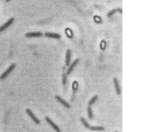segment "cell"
Returning a JSON list of instances; mask_svg holds the SVG:
<instances>
[{
	"label": "cell",
	"instance_id": "6da1fadb",
	"mask_svg": "<svg viewBox=\"0 0 148 132\" xmlns=\"http://www.w3.org/2000/svg\"><path fill=\"white\" fill-rule=\"evenodd\" d=\"M15 66H16L15 64H11L9 67H8V69H7V70L5 71L4 72V73H3L1 76H0V79L3 80V79H5V78H7L10 73L14 70V69L15 68Z\"/></svg>",
	"mask_w": 148,
	"mask_h": 132
},
{
	"label": "cell",
	"instance_id": "7a4b0ae2",
	"mask_svg": "<svg viewBox=\"0 0 148 132\" xmlns=\"http://www.w3.org/2000/svg\"><path fill=\"white\" fill-rule=\"evenodd\" d=\"M45 119H46V121L48 123V124L50 125V126H51L52 127V128L53 129H54L55 131H57V132H61V129H60V128L59 127V126L57 125V124H55L51 120L50 118H49V117H48V116H46V118H45Z\"/></svg>",
	"mask_w": 148,
	"mask_h": 132
},
{
	"label": "cell",
	"instance_id": "3957f363",
	"mask_svg": "<svg viewBox=\"0 0 148 132\" xmlns=\"http://www.w3.org/2000/svg\"><path fill=\"white\" fill-rule=\"evenodd\" d=\"M26 113H27V114L29 116H30V118H31V119H32V120H33L34 122L36 123V124H40V119H39L38 118H37V117L35 116V115L34 114L33 112H32L31 111V110H30V109L27 108V109L26 110Z\"/></svg>",
	"mask_w": 148,
	"mask_h": 132
},
{
	"label": "cell",
	"instance_id": "277c9868",
	"mask_svg": "<svg viewBox=\"0 0 148 132\" xmlns=\"http://www.w3.org/2000/svg\"><path fill=\"white\" fill-rule=\"evenodd\" d=\"M14 19L13 17L11 18V19H10L7 22H5V24L3 25L2 27H0V32H3V31H4L5 30H6L7 28H9L11 25L13 24V22H14Z\"/></svg>",
	"mask_w": 148,
	"mask_h": 132
},
{
	"label": "cell",
	"instance_id": "5b68a950",
	"mask_svg": "<svg viewBox=\"0 0 148 132\" xmlns=\"http://www.w3.org/2000/svg\"><path fill=\"white\" fill-rule=\"evenodd\" d=\"M78 87V82L77 81H74L73 84H72V99L71 101H73L75 100V98L76 97V93H77V89Z\"/></svg>",
	"mask_w": 148,
	"mask_h": 132
},
{
	"label": "cell",
	"instance_id": "8992f818",
	"mask_svg": "<svg viewBox=\"0 0 148 132\" xmlns=\"http://www.w3.org/2000/svg\"><path fill=\"white\" fill-rule=\"evenodd\" d=\"M55 99L57 100L58 102H60L61 104H63V105L65 107V108H70V104H69L68 103L67 101H65V100H64V99H63L61 97H59V96H56Z\"/></svg>",
	"mask_w": 148,
	"mask_h": 132
},
{
	"label": "cell",
	"instance_id": "52a82bcc",
	"mask_svg": "<svg viewBox=\"0 0 148 132\" xmlns=\"http://www.w3.org/2000/svg\"><path fill=\"white\" fill-rule=\"evenodd\" d=\"M113 82H114V86H115V91H116V94L119 95L121 93V87H120L118 79H117L116 77H115V78L113 79Z\"/></svg>",
	"mask_w": 148,
	"mask_h": 132
},
{
	"label": "cell",
	"instance_id": "ba28073f",
	"mask_svg": "<svg viewBox=\"0 0 148 132\" xmlns=\"http://www.w3.org/2000/svg\"><path fill=\"white\" fill-rule=\"evenodd\" d=\"M43 34L40 32H28L25 34V37L27 38H34V37H42Z\"/></svg>",
	"mask_w": 148,
	"mask_h": 132
},
{
	"label": "cell",
	"instance_id": "9c48e42d",
	"mask_svg": "<svg viewBox=\"0 0 148 132\" xmlns=\"http://www.w3.org/2000/svg\"><path fill=\"white\" fill-rule=\"evenodd\" d=\"M78 62H79V59H76L73 62H72V64L71 65L69 66V68H68V70H67V75L70 74V73L72 71V70H73V69L75 67V66L78 64Z\"/></svg>",
	"mask_w": 148,
	"mask_h": 132
},
{
	"label": "cell",
	"instance_id": "30bf717a",
	"mask_svg": "<svg viewBox=\"0 0 148 132\" xmlns=\"http://www.w3.org/2000/svg\"><path fill=\"white\" fill-rule=\"evenodd\" d=\"M45 36L48 38H55V39H59L61 38V35L59 34L54 33V32H46L45 34Z\"/></svg>",
	"mask_w": 148,
	"mask_h": 132
},
{
	"label": "cell",
	"instance_id": "8fae6325",
	"mask_svg": "<svg viewBox=\"0 0 148 132\" xmlns=\"http://www.w3.org/2000/svg\"><path fill=\"white\" fill-rule=\"evenodd\" d=\"M70 59H71V51L70 50H67V53H66V65L69 66L70 63Z\"/></svg>",
	"mask_w": 148,
	"mask_h": 132
},
{
	"label": "cell",
	"instance_id": "7c38bea8",
	"mask_svg": "<svg viewBox=\"0 0 148 132\" xmlns=\"http://www.w3.org/2000/svg\"><path fill=\"white\" fill-rule=\"evenodd\" d=\"M92 131H102L105 130L103 126H90V129Z\"/></svg>",
	"mask_w": 148,
	"mask_h": 132
},
{
	"label": "cell",
	"instance_id": "4fadbf2b",
	"mask_svg": "<svg viewBox=\"0 0 148 132\" xmlns=\"http://www.w3.org/2000/svg\"><path fill=\"white\" fill-rule=\"evenodd\" d=\"M80 121H81V122L82 123L83 126H84L86 128H87V129H90V127L91 126L89 124H88V122H87V121H86L84 118H82V117H81V118H80Z\"/></svg>",
	"mask_w": 148,
	"mask_h": 132
},
{
	"label": "cell",
	"instance_id": "5bb4252c",
	"mask_svg": "<svg viewBox=\"0 0 148 132\" xmlns=\"http://www.w3.org/2000/svg\"><path fill=\"white\" fill-rule=\"evenodd\" d=\"M87 112H88V116L89 119H92L94 118V114H93V111L92 110V108L90 106H88V109H87Z\"/></svg>",
	"mask_w": 148,
	"mask_h": 132
},
{
	"label": "cell",
	"instance_id": "9a60e30c",
	"mask_svg": "<svg viewBox=\"0 0 148 132\" xmlns=\"http://www.w3.org/2000/svg\"><path fill=\"white\" fill-rule=\"evenodd\" d=\"M97 99H98V97H97V95H96V96H94V97L91 99V100H90L89 101V102H88V105L90 106H91L92 105H93L95 102L97 101Z\"/></svg>",
	"mask_w": 148,
	"mask_h": 132
},
{
	"label": "cell",
	"instance_id": "2e32d148",
	"mask_svg": "<svg viewBox=\"0 0 148 132\" xmlns=\"http://www.w3.org/2000/svg\"><path fill=\"white\" fill-rule=\"evenodd\" d=\"M62 81H63V84L64 85H66V84H67V74H66V73H63V74Z\"/></svg>",
	"mask_w": 148,
	"mask_h": 132
},
{
	"label": "cell",
	"instance_id": "e0dca14e",
	"mask_svg": "<svg viewBox=\"0 0 148 132\" xmlns=\"http://www.w3.org/2000/svg\"><path fill=\"white\" fill-rule=\"evenodd\" d=\"M116 12H117V9H113L112 11L109 12L108 14H107V17H111L112 15H113L115 14V13H116Z\"/></svg>",
	"mask_w": 148,
	"mask_h": 132
},
{
	"label": "cell",
	"instance_id": "ac0fdd59",
	"mask_svg": "<svg viewBox=\"0 0 148 132\" xmlns=\"http://www.w3.org/2000/svg\"><path fill=\"white\" fill-rule=\"evenodd\" d=\"M117 12H119V13H123V11H122V9H121L118 8L117 9Z\"/></svg>",
	"mask_w": 148,
	"mask_h": 132
},
{
	"label": "cell",
	"instance_id": "d6986e66",
	"mask_svg": "<svg viewBox=\"0 0 148 132\" xmlns=\"http://www.w3.org/2000/svg\"><path fill=\"white\" fill-rule=\"evenodd\" d=\"M10 1H11V0H6L7 2H10Z\"/></svg>",
	"mask_w": 148,
	"mask_h": 132
},
{
	"label": "cell",
	"instance_id": "ffe728a7",
	"mask_svg": "<svg viewBox=\"0 0 148 132\" xmlns=\"http://www.w3.org/2000/svg\"><path fill=\"white\" fill-rule=\"evenodd\" d=\"M115 132H119V131H115Z\"/></svg>",
	"mask_w": 148,
	"mask_h": 132
}]
</instances>
